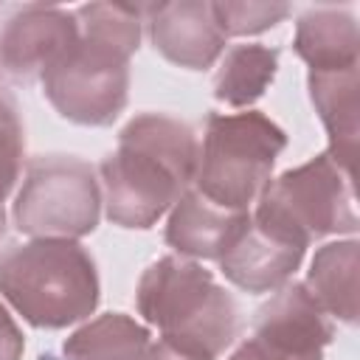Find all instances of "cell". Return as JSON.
Listing matches in <instances>:
<instances>
[{
  "mask_svg": "<svg viewBox=\"0 0 360 360\" xmlns=\"http://www.w3.org/2000/svg\"><path fill=\"white\" fill-rule=\"evenodd\" d=\"M304 253L307 248L287 242L250 219L239 242L219 259V270L233 287L262 295L276 292L281 284H287L304 262Z\"/></svg>",
  "mask_w": 360,
  "mask_h": 360,
  "instance_id": "12",
  "label": "cell"
},
{
  "mask_svg": "<svg viewBox=\"0 0 360 360\" xmlns=\"http://www.w3.org/2000/svg\"><path fill=\"white\" fill-rule=\"evenodd\" d=\"M335 323L301 281L281 284L256 309L253 332L228 360H323Z\"/></svg>",
  "mask_w": 360,
  "mask_h": 360,
  "instance_id": "8",
  "label": "cell"
},
{
  "mask_svg": "<svg viewBox=\"0 0 360 360\" xmlns=\"http://www.w3.org/2000/svg\"><path fill=\"white\" fill-rule=\"evenodd\" d=\"M149 329L124 312H104L79 326L62 343L65 360H141Z\"/></svg>",
  "mask_w": 360,
  "mask_h": 360,
  "instance_id": "16",
  "label": "cell"
},
{
  "mask_svg": "<svg viewBox=\"0 0 360 360\" xmlns=\"http://www.w3.org/2000/svg\"><path fill=\"white\" fill-rule=\"evenodd\" d=\"M141 318L160 338L205 357H219L239 335V307L214 273L183 256L152 262L135 290Z\"/></svg>",
  "mask_w": 360,
  "mask_h": 360,
  "instance_id": "4",
  "label": "cell"
},
{
  "mask_svg": "<svg viewBox=\"0 0 360 360\" xmlns=\"http://www.w3.org/2000/svg\"><path fill=\"white\" fill-rule=\"evenodd\" d=\"M22 349H25L22 332L8 315V309L0 304V360H22Z\"/></svg>",
  "mask_w": 360,
  "mask_h": 360,
  "instance_id": "20",
  "label": "cell"
},
{
  "mask_svg": "<svg viewBox=\"0 0 360 360\" xmlns=\"http://www.w3.org/2000/svg\"><path fill=\"white\" fill-rule=\"evenodd\" d=\"M284 146V129L259 110L211 112L205 118L191 188L222 208L248 211L270 183Z\"/></svg>",
  "mask_w": 360,
  "mask_h": 360,
  "instance_id": "5",
  "label": "cell"
},
{
  "mask_svg": "<svg viewBox=\"0 0 360 360\" xmlns=\"http://www.w3.org/2000/svg\"><path fill=\"white\" fill-rule=\"evenodd\" d=\"M101 217L96 169L73 155H39L25 166L11 219L31 239H82Z\"/></svg>",
  "mask_w": 360,
  "mask_h": 360,
  "instance_id": "7",
  "label": "cell"
},
{
  "mask_svg": "<svg viewBox=\"0 0 360 360\" xmlns=\"http://www.w3.org/2000/svg\"><path fill=\"white\" fill-rule=\"evenodd\" d=\"M312 107L329 135V155L354 174L357 135H360V70H309L307 76Z\"/></svg>",
  "mask_w": 360,
  "mask_h": 360,
  "instance_id": "13",
  "label": "cell"
},
{
  "mask_svg": "<svg viewBox=\"0 0 360 360\" xmlns=\"http://www.w3.org/2000/svg\"><path fill=\"white\" fill-rule=\"evenodd\" d=\"M194 129L163 112H141L118 132V149L101 166V205L118 228H152L197 172Z\"/></svg>",
  "mask_w": 360,
  "mask_h": 360,
  "instance_id": "2",
  "label": "cell"
},
{
  "mask_svg": "<svg viewBox=\"0 0 360 360\" xmlns=\"http://www.w3.org/2000/svg\"><path fill=\"white\" fill-rule=\"evenodd\" d=\"M0 295L25 323L65 329L96 312L101 284L76 239H28L0 250Z\"/></svg>",
  "mask_w": 360,
  "mask_h": 360,
  "instance_id": "3",
  "label": "cell"
},
{
  "mask_svg": "<svg viewBox=\"0 0 360 360\" xmlns=\"http://www.w3.org/2000/svg\"><path fill=\"white\" fill-rule=\"evenodd\" d=\"M143 14L155 51L172 65L186 70H205L225 51V34L219 31L211 3L205 0L143 6Z\"/></svg>",
  "mask_w": 360,
  "mask_h": 360,
  "instance_id": "10",
  "label": "cell"
},
{
  "mask_svg": "<svg viewBox=\"0 0 360 360\" xmlns=\"http://www.w3.org/2000/svg\"><path fill=\"white\" fill-rule=\"evenodd\" d=\"M76 39V11L59 6H22L0 28V70L20 82L42 79Z\"/></svg>",
  "mask_w": 360,
  "mask_h": 360,
  "instance_id": "9",
  "label": "cell"
},
{
  "mask_svg": "<svg viewBox=\"0 0 360 360\" xmlns=\"http://www.w3.org/2000/svg\"><path fill=\"white\" fill-rule=\"evenodd\" d=\"M248 225H250V211L222 208L188 186L169 211L163 239L180 256L219 262L239 242Z\"/></svg>",
  "mask_w": 360,
  "mask_h": 360,
  "instance_id": "11",
  "label": "cell"
},
{
  "mask_svg": "<svg viewBox=\"0 0 360 360\" xmlns=\"http://www.w3.org/2000/svg\"><path fill=\"white\" fill-rule=\"evenodd\" d=\"M357 267H360L357 239L329 242L315 250L304 281V287L323 307V312L349 326L357 323Z\"/></svg>",
  "mask_w": 360,
  "mask_h": 360,
  "instance_id": "15",
  "label": "cell"
},
{
  "mask_svg": "<svg viewBox=\"0 0 360 360\" xmlns=\"http://www.w3.org/2000/svg\"><path fill=\"white\" fill-rule=\"evenodd\" d=\"M292 51L309 70H343L360 65V34L354 14L335 6H318L298 17Z\"/></svg>",
  "mask_w": 360,
  "mask_h": 360,
  "instance_id": "14",
  "label": "cell"
},
{
  "mask_svg": "<svg viewBox=\"0 0 360 360\" xmlns=\"http://www.w3.org/2000/svg\"><path fill=\"white\" fill-rule=\"evenodd\" d=\"M143 6L84 3L76 8L79 39L42 73L51 107L82 127H110L129 98V59L141 42Z\"/></svg>",
  "mask_w": 360,
  "mask_h": 360,
  "instance_id": "1",
  "label": "cell"
},
{
  "mask_svg": "<svg viewBox=\"0 0 360 360\" xmlns=\"http://www.w3.org/2000/svg\"><path fill=\"white\" fill-rule=\"evenodd\" d=\"M352 172L332 160L329 152L270 180L250 219L270 233L309 248L329 233H357Z\"/></svg>",
  "mask_w": 360,
  "mask_h": 360,
  "instance_id": "6",
  "label": "cell"
},
{
  "mask_svg": "<svg viewBox=\"0 0 360 360\" xmlns=\"http://www.w3.org/2000/svg\"><path fill=\"white\" fill-rule=\"evenodd\" d=\"M6 236V208L0 205V239Z\"/></svg>",
  "mask_w": 360,
  "mask_h": 360,
  "instance_id": "22",
  "label": "cell"
},
{
  "mask_svg": "<svg viewBox=\"0 0 360 360\" xmlns=\"http://www.w3.org/2000/svg\"><path fill=\"white\" fill-rule=\"evenodd\" d=\"M278 70V48L267 45H233L217 76H214V98L228 107H250L264 96Z\"/></svg>",
  "mask_w": 360,
  "mask_h": 360,
  "instance_id": "17",
  "label": "cell"
},
{
  "mask_svg": "<svg viewBox=\"0 0 360 360\" xmlns=\"http://www.w3.org/2000/svg\"><path fill=\"white\" fill-rule=\"evenodd\" d=\"M214 20L219 25V31L228 37H248V34H262L273 25H278L281 20L290 17V6L287 3H211Z\"/></svg>",
  "mask_w": 360,
  "mask_h": 360,
  "instance_id": "18",
  "label": "cell"
},
{
  "mask_svg": "<svg viewBox=\"0 0 360 360\" xmlns=\"http://www.w3.org/2000/svg\"><path fill=\"white\" fill-rule=\"evenodd\" d=\"M141 360H214V357H205V354H197L191 349H180L169 340H158V343H149L146 352L141 354Z\"/></svg>",
  "mask_w": 360,
  "mask_h": 360,
  "instance_id": "21",
  "label": "cell"
},
{
  "mask_svg": "<svg viewBox=\"0 0 360 360\" xmlns=\"http://www.w3.org/2000/svg\"><path fill=\"white\" fill-rule=\"evenodd\" d=\"M22 149H25V138H22L17 101L0 87V205L20 180Z\"/></svg>",
  "mask_w": 360,
  "mask_h": 360,
  "instance_id": "19",
  "label": "cell"
}]
</instances>
